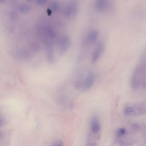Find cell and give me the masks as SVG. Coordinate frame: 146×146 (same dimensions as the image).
<instances>
[{"label": "cell", "instance_id": "9a60e30c", "mask_svg": "<svg viewBox=\"0 0 146 146\" xmlns=\"http://www.w3.org/2000/svg\"><path fill=\"white\" fill-rule=\"evenodd\" d=\"M132 128L135 130L137 131L139 129V126L137 124H134L132 126Z\"/></svg>", "mask_w": 146, "mask_h": 146}, {"label": "cell", "instance_id": "7c38bea8", "mask_svg": "<svg viewBox=\"0 0 146 146\" xmlns=\"http://www.w3.org/2000/svg\"><path fill=\"white\" fill-rule=\"evenodd\" d=\"M19 11L22 14H25L27 13L28 11V7L26 6L21 5L19 7Z\"/></svg>", "mask_w": 146, "mask_h": 146}, {"label": "cell", "instance_id": "5b68a950", "mask_svg": "<svg viewBox=\"0 0 146 146\" xmlns=\"http://www.w3.org/2000/svg\"><path fill=\"white\" fill-rule=\"evenodd\" d=\"M53 44H49L45 45L46 56L48 61L51 63L55 61V57Z\"/></svg>", "mask_w": 146, "mask_h": 146}, {"label": "cell", "instance_id": "8992f818", "mask_svg": "<svg viewBox=\"0 0 146 146\" xmlns=\"http://www.w3.org/2000/svg\"><path fill=\"white\" fill-rule=\"evenodd\" d=\"M91 130L94 134H98L101 130V124L98 117L93 116L91 119L90 125Z\"/></svg>", "mask_w": 146, "mask_h": 146}, {"label": "cell", "instance_id": "4fadbf2b", "mask_svg": "<svg viewBox=\"0 0 146 146\" xmlns=\"http://www.w3.org/2000/svg\"><path fill=\"white\" fill-rule=\"evenodd\" d=\"M5 123V119L3 115L0 112V127L4 125Z\"/></svg>", "mask_w": 146, "mask_h": 146}, {"label": "cell", "instance_id": "6da1fadb", "mask_svg": "<svg viewBox=\"0 0 146 146\" xmlns=\"http://www.w3.org/2000/svg\"><path fill=\"white\" fill-rule=\"evenodd\" d=\"M143 58L136 67L132 77L131 85L135 90L146 88V62Z\"/></svg>", "mask_w": 146, "mask_h": 146}, {"label": "cell", "instance_id": "ba28073f", "mask_svg": "<svg viewBox=\"0 0 146 146\" xmlns=\"http://www.w3.org/2000/svg\"><path fill=\"white\" fill-rule=\"evenodd\" d=\"M133 107L134 114L140 115L143 114L145 112V105L143 103H139ZM132 112V113H133Z\"/></svg>", "mask_w": 146, "mask_h": 146}, {"label": "cell", "instance_id": "7a4b0ae2", "mask_svg": "<svg viewBox=\"0 0 146 146\" xmlns=\"http://www.w3.org/2000/svg\"><path fill=\"white\" fill-rule=\"evenodd\" d=\"M95 82V77L92 72L88 74L82 80H76L74 82L75 88L83 91H87L91 89Z\"/></svg>", "mask_w": 146, "mask_h": 146}, {"label": "cell", "instance_id": "e0dca14e", "mask_svg": "<svg viewBox=\"0 0 146 146\" xmlns=\"http://www.w3.org/2000/svg\"><path fill=\"white\" fill-rule=\"evenodd\" d=\"M4 135L3 133L0 131V142L1 141L4 139Z\"/></svg>", "mask_w": 146, "mask_h": 146}, {"label": "cell", "instance_id": "2e32d148", "mask_svg": "<svg viewBox=\"0 0 146 146\" xmlns=\"http://www.w3.org/2000/svg\"><path fill=\"white\" fill-rule=\"evenodd\" d=\"M62 141H61L58 140L56 141L54 143L53 145L56 146L61 145H62Z\"/></svg>", "mask_w": 146, "mask_h": 146}, {"label": "cell", "instance_id": "30bf717a", "mask_svg": "<svg viewBox=\"0 0 146 146\" xmlns=\"http://www.w3.org/2000/svg\"><path fill=\"white\" fill-rule=\"evenodd\" d=\"M126 130L125 128H121L119 129L116 133V137L120 138L123 137L126 134Z\"/></svg>", "mask_w": 146, "mask_h": 146}, {"label": "cell", "instance_id": "9c48e42d", "mask_svg": "<svg viewBox=\"0 0 146 146\" xmlns=\"http://www.w3.org/2000/svg\"><path fill=\"white\" fill-rule=\"evenodd\" d=\"M96 7L99 11L105 10L107 5V0H96Z\"/></svg>", "mask_w": 146, "mask_h": 146}, {"label": "cell", "instance_id": "ac0fdd59", "mask_svg": "<svg viewBox=\"0 0 146 146\" xmlns=\"http://www.w3.org/2000/svg\"><path fill=\"white\" fill-rule=\"evenodd\" d=\"M5 2V0H0V3L3 4Z\"/></svg>", "mask_w": 146, "mask_h": 146}, {"label": "cell", "instance_id": "277c9868", "mask_svg": "<svg viewBox=\"0 0 146 146\" xmlns=\"http://www.w3.org/2000/svg\"><path fill=\"white\" fill-rule=\"evenodd\" d=\"M105 50V46L103 43H99L97 45L92 55L91 61L93 63H95L99 60Z\"/></svg>", "mask_w": 146, "mask_h": 146}, {"label": "cell", "instance_id": "3957f363", "mask_svg": "<svg viewBox=\"0 0 146 146\" xmlns=\"http://www.w3.org/2000/svg\"><path fill=\"white\" fill-rule=\"evenodd\" d=\"M57 42L59 53L60 55H62L69 48L70 43V39L67 36H63L59 38Z\"/></svg>", "mask_w": 146, "mask_h": 146}, {"label": "cell", "instance_id": "52a82bcc", "mask_svg": "<svg viewBox=\"0 0 146 146\" xmlns=\"http://www.w3.org/2000/svg\"><path fill=\"white\" fill-rule=\"evenodd\" d=\"M100 32L96 30L91 31L86 37L85 42L87 44H92L95 42L100 35Z\"/></svg>", "mask_w": 146, "mask_h": 146}, {"label": "cell", "instance_id": "8fae6325", "mask_svg": "<svg viewBox=\"0 0 146 146\" xmlns=\"http://www.w3.org/2000/svg\"><path fill=\"white\" fill-rule=\"evenodd\" d=\"M134 111V108L132 107H128L124 109V114L125 115H128L132 114Z\"/></svg>", "mask_w": 146, "mask_h": 146}, {"label": "cell", "instance_id": "5bb4252c", "mask_svg": "<svg viewBox=\"0 0 146 146\" xmlns=\"http://www.w3.org/2000/svg\"><path fill=\"white\" fill-rule=\"evenodd\" d=\"M17 14L15 12H11L10 14V18L12 20H16L17 18Z\"/></svg>", "mask_w": 146, "mask_h": 146}]
</instances>
